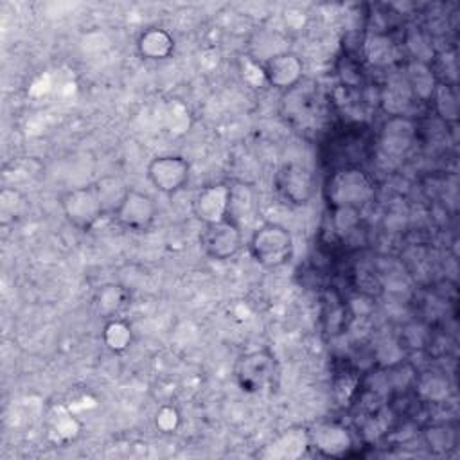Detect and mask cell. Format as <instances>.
<instances>
[{
  "instance_id": "obj_1",
  "label": "cell",
  "mask_w": 460,
  "mask_h": 460,
  "mask_svg": "<svg viewBox=\"0 0 460 460\" xmlns=\"http://www.w3.org/2000/svg\"><path fill=\"white\" fill-rule=\"evenodd\" d=\"M376 194L372 178L359 167L349 165L336 169L323 185V198L327 205L336 210H356L365 208Z\"/></svg>"
},
{
  "instance_id": "obj_2",
  "label": "cell",
  "mask_w": 460,
  "mask_h": 460,
  "mask_svg": "<svg viewBox=\"0 0 460 460\" xmlns=\"http://www.w3.org/2000/svg\"><path fill=\"white\" fill-rule=\"evenodd\" d=\"M248 252L259 266L275 270L291 262L295 255V239L289 228L282 223L266 221L252 232Z\"/></svg>"
},
{
  "instance_id": "obj_3",
  "label": "cell",
  "mask_w": 460,
  "mask_h": 460,
  "mask_svg": "<svg viewBox=\"0 0 460 460\" xmlns=\"http://www.w3.org/2000/svg\"><path fill=\"white\" fill-rule=\"evenodd\" d=\"M59 207L65 219L81 232H90L106 214L95 183L74 187L63 192Z\"/></svg>"
},
{
  "instance_id": "obj_4",
  "label": "cell",
  "mask_w": 460,
  "mask_h": 460,
  "mask_svg": "<svg viewBox=\"0 0 460 460\" xmlns=\"http://www.w3.org/2000/svg\"><path fill=\"white\" fill-rule=\"evenodd\" d=\"M277 359L270 349H257L243 354L235 365V379L243 392L261 394L277 377Z\"/></svg>"
},
{
  "instance_id": "obj_5",
  "label": "cell",
  "mask_w": 460,
  "mask_h": 460,
  "mask_svg": "<svg viewBox=\"0 0 460 460\" xmlns=\"http://www.w3.org/2000/svg\"><path fill=\"white\" fill-rule=\"evenodd\" d=\"M273 189L286 205L305 207L314 196V178L304 164L286 162L273 174Z\"/></svg>"
},
{
  "instance_id": "obj_6",
  "label": "cell",
  "mask_w": 460,
  "mask_h": 460,
  "mask_svg": "<svg viewBox=\"0 0 460 460\" xmlns=\"http://www.w3.org/2000/svg\"><path fill=\"white\" fill-rule=\"evenodd\" d=\"M113 219L119 226L129 232H147L158 216V207L153 196L128 187L122 201L113 210Z\"/></svg>"
},
{
  "instance_id": "obj_7",
  "label": "cell",
  "mask_w": 460,
  "mask_h": 460,
  "mask_svg": "<svg viewBox=\"0 0 460 460\" xmlns=\"http://www.w3.org/2000/svg\"><path fill=\"white\" fill-rule=\"evenodd\" d=\"M199 246L212 261H228L243 248V230L237 221L223 219L219 223L203 225L199 234Z\"/></svg>"
},
{
  "instance_id": "obj_8",
  "label": "cell",
  "mask_w": 460,
  "mask_h": 460,
  "mask_svg": "<svg viewBox=\"0 0 460 460\" xmlns=\"http://www.w3.org/2000/svg\"><path fill=\"white\" fill-rule=\"evenodd\" d=\"M146 176L160 194L172 196L187 185L190 164L181 155H158L147 164Z\"/></svg>"
},
{
  "instance_id": "obj_9",
  "label": "cell",
  "mask_w": 460,
  "mask_h": 460,
  "mask_svg": "<svg viewBox=\"0 0 460 460\" xmlns=\"http://www.w3.org/2000/svg\"><path fill=\"white\" fill-rule=\"evenodd\" d=\"M304 77V61L296 52L282 50L270 56L262 66V79L277 90H293Z\"/></svg>"
},
{
  "instance_id": "obj_10",
  "label": "cell",
  "mask_w": 460,
  "mask_h": 460,
  "mask_svg": "<svg viewBox=\"0 0 460 460\" xmlns=\"http://www.w3.org/2000/svg\"><path fill=\"white\" fill-rule=\"evenodd\" d=\"M230 192L232 190L228 183H212L199 189L190 203L194 217L201 225H212L228 219Z\"/></svg>"
},
{
  "instance_id": "obj_11",
  "label": "cell",
  "mask_w": 460,
  "mask_h": 460,
  "mask_svg": "<svg viewBox=\"0 0 460 460\" xmlns=\"http://www.w3.org/2000/svg\"><path fill=\"white\" fill-rule=\"evenodd\" d=\"M307 431L309 447H314L323 456H345L352 449V437L349 429L340 424H318Z\"/></svg>"
},
{
  "instance_id": "obj_12",
  "label": "cell",
  "mask_w": 460,
  "mask_h": 460,
  "mask_svg": "<svg viewBox=\"0 0 460 460\" xmlns=\"http://www.w3.org/2000/svg\"><path fill=\"white\" fill-rule=\"evenodd\" d=\"M415 124L402 113L388 117L381 128V147L386 155H404L415 140Z\"/></svg>"
},
{
  "instance_id": "obj_13",
  "label": "cell",
  "mask_w": 460,
  "mask_h": 460,
  "mask_svg": "<svg viewBox=\"0 0 460 460\" xmlns=\"http://www.w3.org/2000/svg\"><path fill=\"white\" fill-rule=\"evenodd\" d=\"M137 52L146 61H164L174 52V38L167 29L147 27L137 38Z\"/></svg>"
},
{
  "instance_id": "obj_14",
  "label": "cell",
  "mask_w": 460,
  "mask_h": 460,
  "mask_svg": "<svg viewBox=\"0 0 460 460\" xmlns=\"http://www.w3.org/2000/svg\"><path fill=\"white\" fill-rule=\"evenodd\" d=\"M129 304V295L128 291L119 286V284H108V286H102L97 293V298H95V305H97V311L99 314H102L104 318H115L119 316V313Z\"/></svg>"
},
{
  "instance_id": "obj_15",
  "label": "cell",
  "mask_w": 460,
  "mask_h": 460,
  "mask_svg": "<svg viewBox=\"0 0 460 460\" xmlns=\"http://www.w3.org/2000/svg\"><path fill=\"white\" fill-rule=\"evenodd\" d=\"M101 338L106 349H110L111 352H124L133 343V332L129 323L119 316L106 320Z\"/></svg>"
},
{
  "instance_id": "obj_16",
  "label": "cell",
  "mask_w": 460,
  "mask_h": 460,
  "mask_svg": "<svg viewBox=\"0 0 460 460\" xmlns=\"http://www.w3.org/2000/svg\"><path fill=\"white\" fill-rule=\"evenodd\" d=\"M408 86L419 99H431L437 81L431 68L424 61L417 59L408 66Z\"/></svg>"
},
{
  "instance_id": "obj_17",
  "label": "cell",
  "mask_w": 460,
  "mask_h": 460,
  "mask_svg": "<svg viewBox=\"0 0 460 460\" xmlns=\"http://www.w3.org/2000/svg\"><path fill=\"white\" fill-rule=\"evenodd\" d=\"M104 212L106 214H113V210L119 207V203L122 201L128 187L124 185V181L113 174H106L102 178H99L95 181Z\"/></svg>"
},
{
  "instance_id": "obj_18",
  "label": "cell",
  "mask_w": 460,
  "mask_h": 460,
  "mask_svg": "<svg viewBox=\"0 0 460 460\" xmlns=\"http://www.w3.org/2000/svg\"><path fill=\"white\" fill-rule=\"evenodd\" d=\"M431 99L435 101V108L438 111V115L446 120V122H456L458 120V99L455 90L449 84H438L431 95Z\"/></svg>"
},
{
  "instance_id": "obj_19",
  "label": "cell",
  "mask_w": 460,
  "mask_h": 460,
  "mask_svg": "<svg viewBox=\"0 0 460 460\" xmlns=\"http://www.w3.org/2000/svg\"><path fill=\"white\" fill-rule=\"evenodd\" d=\"M367 58L374 65H388L395 58V47L388 36H370L365 45Z\"/></svg>"
},
{
  "instance_id": "obj_20",
  "label": "cell",
  "mask_w": 460,
  "mask_h": 460,
  "mask_svg": "<svg viewBox=\"0 0 460 460\" xmlns=\"http://www.w3.org/2000/svg\"><path fill=\"white\" fill-rule=\"evenodd\" d=\"M181 422L180 411L172 404H162L155 413V426L162 433H174Z\"/></svg>"
}]
</instances>
